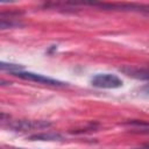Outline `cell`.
Masks as SVG:
<instances>
[{"instance_id":"12","label":"cell","mask_w":149,"mask_h":149,"mask_svg":"<svg viewBox=\"0 0 149 149\" xmlns=\"http://www.w3.org/2000/svg\"><path fill=\"white\" fill-rule=\"evenodd\" d=\"M146 146H147V147H149V144H146Z\"/></svg>"},{"instance_id":"6","label":"cell","mask_w":149,"mask_h":149,"mask_svg":"<svg viewBox=\"0 0 149 149\" xmlns=\"http://www.w3.org/2000/svg\"><path fill=\"white\" fill-rule=\"evenodd\" d=\"M30 141H62L63 136L59 133H40V134H34L28 137Z\"/></svg>"},{"instance_id":"9","label":"cell","mask_w":149,"mask_h":149,"mask_svg":"<svg viewBox=\"0 0 149 149\" xmlns=\"http://www.w3.org/2000/svg\"><path fill=\"white\" fill-rule=\"evenodd\" d=\"M123 125H128V126H135V127H140V128H146V127H149V122H147V121H142V120H129V121L125 122Z\"/></svg>"},{"instance_id":"3","label":"cell","mask_w":149,"mask_h":149,"mask_svg":"<svg viewBox=\"0 0 149 149\" xmlns=\"http://www.w3.org/2000/svg\"><path fill=\"white\" fill-rule=\"evenodd\" d=\"M91 84L98 88H118L122 86V80L112 73H99L91 79Z\"/></svg>"},{"instance_id":"8","label":"cell","mask_w":149,"mask_h":149,"mask_svg":"<svg viewBox=\"0 0 149 149\" xmlns=\"http://www.w3.org/2000/svg\"><path fill=\"white\" fill-rule=\"evenodd\" d=\"M23 26L21 22L15 20H7V19H0V28L7 29V28H14V27H21Z\"/></svg>"},{"instance_id":"5","label":"cell","mask_w":149,"mask_h":149,"mask_svg":"<svg viewBox=\"0 0 149 149\" xmlns=\"http://www.w3.org/2000/svg\"><path fill=\"white\" fill-rule=\"evenodd\" d=\"M120 71H122L125 74L136 78V79H144L149 80V71L144 69H136V68H130V66H125L121 68Z\"/></svg>"},{"instance_id":"10","label":"cell","mask_w":149,"mask_h":149,"mask_svg":"<svg viewBox=\"0 0 149 149\" xmlns=\"http://www.w3.org/2000/svg\"><path fill=\"white\" fill-rule=\"evenodd\" d=\"M141 91H143L144 93L149 94V84H146L144 86H142V87H141Z\"/></svg>"},{"instance_id":"4","label":"cell","mask_w":149,"mask_h":149,"mask_svg":"<svg viewBox=\"0 0 149 149\" xmlns=\"http://www.w3.org/2000/svg\"><path fill=\"white\" fill-rule=\"evenodd\" d=\"M14 76L26 79V80H30V81H36V83H41V84H47V85H54V86H62L64 85V83L45 77L43 74L40 73H34V72H24V71H19V72H14Z\"/></svg>"},{"instance_id":"11","label":"cell","mask_w":149,"mask_h":149,"mask_svg":"<svg viewBox=\"0 0 149 149\" xmlns=\"http://www.w3.org/2000/svg\"><path fill=\"white\" fill-rule=\"evenodd\" d=\"M132 149H149V147L144 146V147H139V148H132Z\"/></svg>"},{"instance_id":"1","label":"cell","mask_w":149,"mask_h":149,"mask_svg":"<svg viewBox=\"0 0 149 149\" xmlns=\"http://www.w3.org/2000/svg\"><path fill=\"white\" fill-rule=\"evenodd\" d=\"M88 5L106 9V10H122V12H136V13H143L149 14V5L146 3H127V2H90Z\"/></svg>"},{"instance_id":"2","label":"cell","mask_w":149,"mask_h":149,"mask_svg":"<svg viewBox=\"0 0 149 149\" xmlns=\"http://www.w3.org/2000/svg\"><path fill=\"white\" fill-rule=\"evenodd\" d=\"M14 132H28L33 129H43L51 126V122L43 120H9L3 125Z\"/></svg>"},{"instance_id":"7","label":"cell","mask_w":149,"mask_h":149,"mask_svg":"<svg viewBox=\"0 0 149 149\" xmlns=\"http://www.w3.org/2000/svg\"><path fill=\"white\" fill-rule=\"evenodd\" d=\"M0 69L3 70V71H9L10 73H14V72H19V71H22L23 70V65H20V64H12V63H5V62H1L0 63Z\"/></svg>"}]
</instances>
